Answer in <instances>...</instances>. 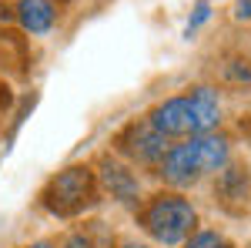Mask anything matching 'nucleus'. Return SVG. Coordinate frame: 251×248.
I'll return each mask as SVG.
<instances>
[{
    "label": "nucleus",
    "mask_w": 251,
    "mask_h": 248,
    "mask_svg": "<svg viewBox=\"0 0 251 248\" xmlns=\"http://www.w3.org/2000/svg\"><path fill=\"white\" fill-rule=\"evenodd\" d=\"M181 248H234L231 238L225 235V231L218 228H194L188 238H184V245Z\"/></svg>",
    "instance_id": "obj_10"
},
{
    "label": "nucleus",
    "mask_w": 251,
    "mask_h": 248,
    "mask_svg": "<svg viewBox=\"0 0 251 248\" xmlns=\"http://www.w3.org/2000/svg\"><path fill=\"white\" fill-rule=\"evenodd\" d=\"M17 24L27 34H34V37L50 34L54 24H57V7H54V0H20L17 3Z\"/></svg>",
    "instance_id": "obj_8"
},
{
    "label": "nucleus",
    "mask_w": 251,
    "mask_h": 248,
    "mask_svg": "<svg viewBox=\"0 0 251 248\" xmlns=\"http://www.w3.org/2000/svg\"><path fill=\"white\" fill-rule=\"evenodd\" d=\"M141 228L157 245H184V238L198 228V208L181 191H157L141 208Z\"/></svg>",
    "instance_id": "obj_2"
},
{
    "label": "nucleus",
    "mask_w": 251,
    "mask_h": 248,
    "mask_svg": "<svg viewBox=\"0 0 251 248\" xmlns=\"http://www.w3.org/2000/svg\"><path fill=\"white\" fill-rule=\"evenodd\" d=\"M231 165V141L221 131H208V134H191L181 144H171L168 154L161 158L157 174L161 181L174 191L194 188L198 181L211 178V174L225 171Z\"/></svg>",
    "instance_id": "obj_1"
},
{
    "label": "nucleus",
    "mask_w": 251,
    "mask_h": 248,
    "mask_svg": "<svg viewBox=\"0 0 251 248\" xmlns=\"http://www.w3.org/2000/svg\"><path fill=\"white\" fill-rule=\"evenodd\" d=\"M24 248H57V242H50V238H37V242H30V245Z\"/></svg>",
    "instance_id": "obj_15"
},
{
    "label": "nucleus",
    "mask_w": 251,
    "mask_h": 248,
    "mask_svg": "<svg viewBox=\"0 0 251 248\" xmlns=\"http://www.w3.org/2000/svg\"><path fill=\"white\" fill-rule=\"evenodd\" d=\"M40 201L44 208L57 218H74L80 211H87L97 201V178L91 168L84 165H74V168H64L57 171L44 191H40Z\"/></svg>",
    "instance_id": "obj_3"
},
{
    "label": "nucleus",
    "mask_w": 251,
    "mask_h": 248,
    "mask_svg": "<svg viewBox=\"0 0 251 248\" xmlns=\"http://www.w3.org/2000/svg\"><path fill=\"white\" fill-rule=\"evenodd\" d=\"M7 104H10V87H7V84L0 81V111H3Z\"/></svg>",
    "instance_id": "obj_14"
},
{
    "label": "nucleus",
    "mask_w": 251,
    "mask_h": 248,
    "mask_svg": "<svg viewBox=\"0 0 251 248\" xmlns=\"http://www.w3.org/2000/svg\"><path fill=\"white\" fill-rule=\"evenodd\" d=\"M208 17H211V0H198L191 10V17H188V27H184V37H191V34H198L204 24H208Z\"/></svg>",
    "instance_id": "obj_11"
},
{
    "label": "nucleus",
    "mask_w": 251,
    "mask_h": 248,
    "mask_svg": "<svg viewBox=\"0 0 251 248\" xmlns=\"http://www.w3.org/2000/svg\"><path fill=\"white\" fill-rule=\"evenodd\" d=\"M57 248H94V242H91V235H84V231H74V235H67V242Z\"/></svg>",
    "instance_id": "obj_12"
},
{
    "label": "nucleus",
    "mask_w": 251,
    "mask_h": 248,
    "mask_svg": "<svg viewBox=\"0 0 251 248\" xmlns=\"http://www.w3.org/2000/svg\"><path fill=\"white\" fill-rule=\"evenodd\" d=\"M214 198H218L221 205H228V208L241 205V201H248V171L238 168V165H228L225 171H218Z\"/></svg>",
    "instance_id": "obj_9"
},
{
    "label": "nucleus",
    "mask_w": 251,
    "mask_h": 248,
    "mask_svg": "<svg viewBox=\"0 0 251 248\" xmlns=\"http://www.w3.org/2000/svg\"><path fill=\"white\" fill-rule=\"evenodd\" d=\"M151 128H154L157 134H164L168 141L171 138H191L194 131V114H191V101H188V94H174L168 97V101H161L157 108H151V114L144 117Z\"/></svg>",
    "instance_id": "obj_5"
},
{
    "label": "nucleus",
    "mask_w": 251,
    "mask_h": 248,
    "mask_svg": "<svg viewBox=\"0 0 251 248\" xmlns=\"http://www.w3.org/2000/svg\"><path fill=\"white\" fill-rule=\"evenodd\" d=\"M168 148H171V141L164 134H157L148 121H134V124H127L124 131L117 134V151L131 161V168L134 165H141V168H157L161 158L168 154Z\"/></svg>",
    "instance_id": "obj_4"
},
{
    "label": "nucleus",
    "mask_w": 251,
    "mask_h": 248,
    "mask_svg": "<svg viewBox=\"0 0 251 248\" xmlns=\"http://www.w3.org/2000/svg\"><path fill=\"white\" fill-rule=\"evenodd\" d=\"M231 14H234V20H251V0H234Z\"/></svg>",
    "instance_id": "obj_13"
},
{
    "label": "nucleus",
    "mask_w": 251,
    "mask_h": 248,
    "mask_svg": "<svg viewBox=\"0 0 251 248\" xmlns=\"http://www.w3.org/2000/svg\"><path fill=\"white\" fill-rule=\"evenodd\" d=\"M121 248H151V245H137V242H124Z\"/></svg>",
    "instance_id": "obj_16"
},
{
    "label": "nucleus",
    "mask_w": 251,
    "mask_h": 248,
    "mask_svg": "<svg viewBox=\"0 0 251 248\" xmlns=\"http://www.w3.org/2000/svg\"><path fill=\"white\" fill-rule=\"evenodd\" d=\"M188 101H191V114H194V131L198 134L218 131V124H221V97H218V91L201 84V87L188 91Z\"/></svg>",
    "instance_id": "obj_7"
},
{
    "label": "nucleus",
    "mask_w": 251,
    "mask_h": 248,
    "mask_svg": "<svg viewBox=\"0 0 251 248\" xmlns=\"http://www.w3.org/2000/svg\"><path fill=\"white\" fill-rule=\"evenodd\" d=\"M100 181H104V188L111 191L114 201H121V205H141V181H137L131 165L104 158L100 161Z\"/></svg>",
    "instance_id": "obj_6"
}]
</instances>
